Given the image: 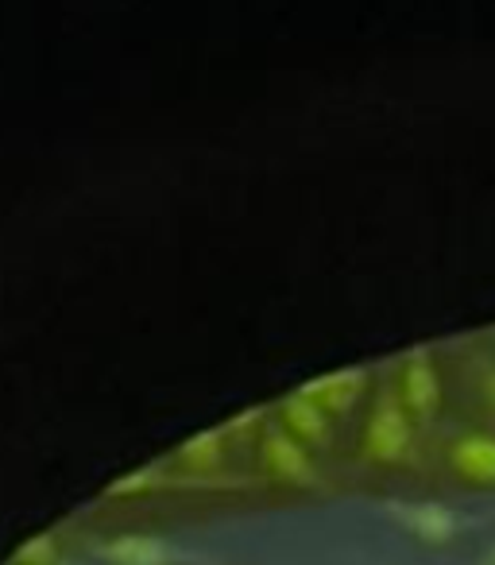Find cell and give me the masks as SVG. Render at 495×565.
Masks as SVG:
<instances>
[{
	"instance_id": "obj_1",
	"label": "cell",
	"mask_w": 495,
	"mask_h": 565,
	"mask_svg": "<svg viewBox=\"0 0 495 565\" xmlns=\"http://www.w3.org/2000/svg\"><path fill=\"white\" fill-rule=\"evenodd\" d=\"M407 446H410L407 407H402V399L384 395L376 403V411H372L368 426H364V457L379 465H395L407 457Z\"/></svg>"
},
{
	"instance_id": "obj_2",
	"label": "cell",
	"mask_w": 495,
	"mask_h": 565,
	"mask_svg": "<svg viewBox=\"0 0 495 565\" xmlns=\"http://www.w3.org/2000/svg\"><path fill=\"white\" fill-rule=\"evenodd\" d=\"M260 461H263V469L276 480H283V484H299V488L318 484V469H314V461H310V449L287 430L263 434Z\"/></svg>"
},
{
	"instance_id": "obj_3",
	"label": "cell",
	"mask_w": 495,
	"mask_h": 565,
	"mask_svg": "<svg viewBox=\"0 0 495 565\" xmlns=\"http://www.w3.org/2000/svg\"><path fill=\"white\" fill-rule=\"evenodd\" d=\"M387 511H391L402 531H410L418 542H426V546H445V542H453V534L461 531V519H456L445 503H433V500L387 503Z\"/></svg>"
},
{
	"instance_id": "obj_4",
	"label": "cell",
	"mask_w": 495,
	"mask_h": 565,
	"mask_svg": "<svg viewBox=\"0 0 495 565\" xmlns=\"http://www.w3.org/2000/svg\"><path fill=\"white\" fill-rule=\"evenodd\" d=\"M97 554L109 565H171L174 546L159 534H117V539L101 542Z\"/></svg>"
},
{
	"instance_id": "obj_5",
	"label": "cell",
	"mask_w": 495,
	"mask_h": 565,
	"mask_svg": "<svg viewBox=\"0 0 495 565\" xmlns=\"http://www.w3.org/2000/svg\"><path fill=\"white\" fill-rule=\"evenodd\" d=\"M279 415H283V430L294 434L302 446H325L330 441V411L310 399L306 392L287 395Z\"/></svg>"
},
{
	"instance_id": "obj_6",
	"label": "cell",
	"mask_w": 495,
	"mask_h": 565,
	"mask_svg": "<svg viewBox=\"0 0 495 565\" xmlns=\"http://www.w3.org/2000/svg\"><path fill=\"white\" fill-rule=\"evenodd\" d=\"M364 387H368V372L341 369V372H330V376L314 380V384H306L302 392H306L314 403H322V407L333 415V411H353V403L364 395Z\"/></svg>"
},
{
	"instance_id": "obj_7",
	"label": "cell",
	"mask_w": 495,
	"mask_h": 565,
	"mask_svg": "<svg viewBox=\"0 0 495 565\" xmlns=\"http://www.w3.org/2000/svg\"><path fill=\"white\" fill-rule=\"evenodd\" d=\"M438 399H441L438 376H433L430 361H426L422 353H415L407 361V369H402V407H407L410 415L426 418L430 411H438Z\"/></svg>"
},
{
	"instance_id": "obj_8",
	"label": "cell",
	"mask_w": 495,
	"mask_h": 565,
	"mask_svg": "<svg viewBox=\"0 0 495 565\" xmlns=\"http://www.w3.org/2000/svg\"><path fill=\"white\" fill-rule=\"evenodd\" d=\"M453 469L476 484H495V438L492 434H469L449 454Z\"/></svg>"
},
{
	"instance_id": "obj_9",
	"label": "cell",
	"mask_w": 495,
	"mask_h": 565,
	"mask_svg": "<svg viewBox=\"0 0 495 565\" xmlns=\"http://www.w3.org/2000/svg\"><path fill=\"white\" fill-rule=\"evenodd\" d=\"M225 426H217V430H202L194 434V438H186L179 446V465H186L190 472H209L220 465V457H225Z\"/></svg>"
},
{
	"instance_id": "obj_10",
	"label": "cell",
	"mask_w": 495,
	"mask_h": 565,
	"mask_svg": "<svg viewBox=\"0 0 495 565\" xmlns=\"http://www.w3.org/2000/svg\"><path fill=\"white\" fill-rule=\"evenodd\" d=\"M55 557H58V539L51 531H43L20 542L17 554H12V565H51Z\"/></svg>"
},
{
	"instance_id": "obj_11",
	"label": "cell",
	"mask_w": 495,
	"mask_h": 565,
	"mask_svg": "<svg viewBox=\"0 0 495 565\" xmlns=\"http://www.w3.org/2000/svg\"><path fill=\"white\" fill-rule=\"evenodd\" d=\"M159 477H163V472H159L155 465H143V469H136V472H128V477L112 480V484L105 488V495H109V500H128V495H143V492H151V488L159 484Z\"/></svg>"
},
{
	"instance_id": "obj_12",
	"label": "cell",
	"mask_w": 495,
	"mask_h": 565,
	"mask_svg": "<svg viewBox=\"0 0 495 565\" xmlns=\"http://www.w3.org/2000/svg\"><path fill=\"white\" fill-rule=\"evenodd\" d=\"M484 392H487V399L495 403V372H487V376H484Z\"/></svg>"
},
{
	"instance_id": "obj_13",
	"label": "cell",
	"mask_w": 495,
	"mask_h": 565,
	"mask_svg": "<svg viewBox=\"0 0 495 565\" xmlns=\"http://www.w3.org/2000/svg\"><path fill=\"white\" fill-rule=\"evenodd\" d=\"M484 565H495V546L487 550V557H484Z\"/></svg>"
}]
</instances>
